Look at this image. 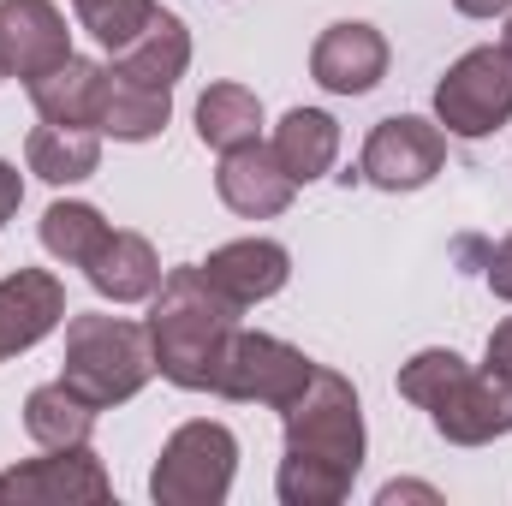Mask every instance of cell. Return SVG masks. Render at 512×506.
Instances as JSON below:
<instances>
[{"label":"cell","instance_id":"cell-1","mask_svg":"<svg viewBox=\"0 0 512 506\" xmlns=\"http://www.w3.org/2000/svg\"><path fill=\"white\" fill-rule=\"evenodd\" d=\"M286 453L274 471V495L286 506H340L364 471V405L340 370H322L280 411Z\"/></svg>","mask_w":512,"mask_h":506},{"label":"cell","instance_id":"cell-2","mask_svg":"<svg viewBox=\"0 0 512 506\" xmlns=\"http://www.w3.org/2000/svg\"><path fill=\"white\" fill-rule=\"evenodd\" d=\"M149 352L161 381L185 393H215L227 346L239 334V310L203 280V268H167L149 298Z\"/></svg>","mask_w":512,"mask_h":506},{"label":"cell","instance_id":"cell-3","mask_svg":"<svg viewBox=\"0 0 512 506\" xmlns=\"http://www.w3.org/2000/svg\"><path fill=\"white\" fill-rule=\"evenodd\" d=\"M155 376V352H149V328L126 322V316H102L84 310L66 322V358H60V381L90 399L96 411H114L137 399Z\"/></svg>","mask_w":512,"mask_h":506},{"label":"cell","instance_id":"cell-4","mask_svg":"<svg viewBox=\"0 0 512 506\" xmlns=\"http://www.w3.org/2000/svg\"><path fill=\"white\" fill-rule=\"evenodd\" d=\"M239 441L215 417H191L161 441V459L149 471V495L161 506H221L233 495Z\"/></svg>","mask_w":512,"mask_h":506},{"label":"cell","instance_id":"cell-5","mask_svg":"<svg viewBox=\"0 0 512 506\" xmlns=\"http://www.w3.org/2000/svg\"><path fill=\"white\" fill-rule=\"evenodd\" d=\"M512 120V54L495 48H471L447 66V78L435 84V126L453 137H489Z\"/></svg>","mask_w":512,"mask_h":506},{"label":"cell","instance_id":"cell-6","mask_svg":"<svg viewBox=\"0 0 512 506\" xmlns=\"http://www.w3.org/2000/svg\"><path fill=\"white\" fill-rule=\"evenodd\" d=\"M310 376H316V364H310L298 346H286L280 334H251V328H239L233 346H227V364H221L215 393H221V399H239V405L286 411V405L310 387Z\"/></svg>","mask_w":512,"mask_h":506},{"label":"cell","instance_id":"cell-7","mask_svg":"<svg viewBox=\"0 0 512 506\" xmlns=\"http://www.w3.org/2000/svg\"><path fill=\"white\" fill-rule=\"evenodd\" d=\"M441 167H447V131L417 114L382 120L358 155V179H370L376 191H423Z\"/></svg>","mask_w":512,"mask_h":506},{"label":"cell","instance_id":"cell-8","mask_svg":"<svg viewBox=\"0 0 512 506\" xmlns=\"http://www.w3.org/2000/svg\"><path fill=\"white\" fill-rule=\"evenodd\" d=\"M114 477L108 465L84 447H42V459L0 471V501H24V506H66V501H108Z\"/></svg>","mask_w":512,"mask_h":506},{"label":"cell","instance_id":"cell-9","mask_svg":"<svg viewBox=\"0 0 512 506\" xmlns=\"http://www.w3.org/2000/svg\"><path fill=\"white\" fill-rule=\"evenodd\" d=\"M429 417H435V429L453 441V447H483V441H495V435H512V381L495 376L489 364L483 370H459L453 387L429 405Z\"/></svg>","mask_w":512,"mask_h":506},{"label":"cell","instance_id":"cell-10","mask_svg":"<svg viewBox=\"0 0 512 506\" xmlns=\"http://www.w3.org/2000/svg\"><path fill=\"white\" fill-rule=\"evenodd\" d=\"M72 54L66 12L54 0H0V66L6 78H42Z\"/></svg>","mask_w":512,"mask_h":506},{"label":"cell","instance_id":"cell-11","mask_svg":"<svg viewBox=\"0 0 512 506\" xmlns=\"http://www.w3.org/2000/svg\"><path fill=\"white\" fill-rule=\"evenodd\" d=\"M310 78L328 96H370L387 78V36L364 18L328 24L316 36V48H310Z\"/></svg>","mask_w":512,"mask_h":506},{"label":"cell","instance_id":"cell-12","mask_svg":"<svg viewBox=\"0 0 512 506\" xmlns=\"http://www.w3.org/2000/svg\"><path fill=\"white\" fill-rule=\"evenodd\" d=\"M215 191H221V203H227L233 215H245V221H274V215L292 209L298 179H292V173L280 167V155L256 137V143H239V149L221 155Z\"/></svg>","mask_w":512,"mask_h":506},{"label":"cell","instance_id":"cell-13","mask_svg":"<svg viewBox=\"0 0 512 506\" xmlns=\"http://www.w3.org/2000/svg\"><path fill=\"white\" fill-rule=\"evenodd\" d=\"M66 322V286L48 268H12L0 280V364L42 346Z\"/></svg>","mask_w":512,"mask_h":506},{"label":"cell","instance_id":"cell-14","mask_svg":"<svg viewBox=\"0 0 512 506\" xmlns=\"http://www.w3.org/2000/svg\"><path fill=\"white\" fill-rule=\"evenodd\" d=\"M197 268L233 310H256L292 280V251L274 239H233V245L209 251V262H197Z\"/></svg>","mask_w":512,"mask_h":506},{"label":"cell","instance_id":"cell-15","mask_svg":"<svg viewBox=\"0 0 512 506\" xmlns=\"http://www.w3.org/2000/svg\"><path fill=\"white\" fill-rule=\"evenodd\" d=\"M30 108L48 120V126H102V102H108V66L102 60H84V54H66L54 72L30 78Z\"/></svg>","mask_w":512,"mask_h":506},{"label":"cell","instance_id":"cell-16","mask_svg":"<svg viewBox=\"0 0 512 506\" xmlns=\"http://www.w3.org/2000/svg\"><path fill=\"white\" fill-rule=\"evenodd\" d=\"M191 66V30L179 12L155 6V18L131 36L126 48H114V78H131V84H149V90H173Z\"/></svg>","mask_w":512,"mask_h":506},{"label":"cell","instance_id":"cell-17","mask_svg":"<svg viewBox=\"0 0 512 506\" xmlns=\"http://www.w3.org/2000/svg\"><path fill=\"white\" fill-rule=\"evenodd\" d=\"M84 274H90V286L102 292V298H114V304H149L155 298V286H161V256L155 245L143 239V233H108V245L84 262Z\"/></svg>","mask_w":512,"mask_h":506},{"label":"cell","instance_id":"cell-18","mask_svg":"<svg viewBox=\"0 0 512 506\" xmlns=\"http://www.w3.org/2000/svg\"><path fill=\"white\" fill-rule=\"evenodd\" d=\"M24 161L36 179L48 185H84L96 167H102V131L90 126H42L24 137Z\"/></svg>","mask_w":512,"mask_h":506},{"label":"cell","instance_id":"cell-19","mask_svg":"<svg viewBox=\"0 0 512 506\" xmlns=\"http://www.w3.org/2000/svg\"><path fill=\"white\" fill-rule=\"evenodd\" d=\"M268 149L280 155V167H286L298 185H310V179H322V173L334 167V155H340V120L322 114V108H292V114L274 126V143H268Z\"/></svg>","mask_w":512,"mask_h":506},{"label":"cell","instance_id":"cell-20","mask_svg":"<svg viewBox=\"0 0 512 506\" xmlns=\"http://www.w3.org/2000/svg\"><path fill=\"white\" fill-rule=\"evenodd\" d=\"M24 429H30L36 447H84L90 429H96V405L78 399L66 381H42L24 399Z\"/></svg>","mask_w":512,"mask_h":506},{"label":"cell","instance_id":"cell-21","mask_svg":"<svg viewBox=\"0 0 512 506\" xmlns=\"http://www.w3.org/2000/svg\"><path fill=\"white\" fill-rule=\"evenodd\" d=\"M173 120V90H149V84H131V78H114L108 72V102H102V137L114 143H149L161 137Z\"/></svg>","mask_w":512,"mask_h":506},{"label":"cell","instance_id":"cell-22","mask_svg":"<svg viewBox=\"0 0 512 506\" xmlns=\"http://www.w3.org/2000/svg\"><path fill=\"white\" fill-rule=\"evenodd\" d=\"M197 137L215 155H227L239 143H256L262 137V102H256V90H245V84H209L197 96Z\"/></svg>","mask_w":512,"mask_h":506},{"label":"cell","instance_id":"cell-23","mask_svg":"<svg viewBox=\"0 0 512 506\" xmlns=\"http://www.w3.org/2000/svg\"><path fill=\"white\" fill-rule=\"evenodd\" d=\"M108 215L96 209V203H48L42 209V251L54 256V262H72V268H84L90 256L108 245Z\"/></svg>","mask_w":512,"mask_h":506},{"label":"cell","instance_id":"cell-24","mask_svg":"<svg viewBox=\"0 0 512 506\" xmlns=\"http://www.w3.org/2000/svg\"><path fill=\"white\" fill-rule=\"evenodd\" d=\"M72 12H78V24L114 54V48H126L131 36L155 18V0H72Z\"/></svg>","mask_w":512,"mask_h":506},{"label":"cell","instance_id":"cell-25","mask_svg":"<svg viewBox=\"0 0 512 506\" xmlns=\"http://www.w3.org/2000/svg\"><path fill=\"white\" fill-rule=\"evenodd\" d=\"M459 370H465V358H459L453 346H423L417 358H405V364H399V393H405L411 405H423V411H429V405L453 387Z\"/></svg>","mask_w":512,"mask_h":506},{"label":"cell","instance_id":"cell-26","mask_svg":"<svg viewBox=\"0 0 512 506\" xmlns=\"http://www.w3.org/2000/svg\"><path fill=\"white\" fill-rule=\"evenodd\" d=\"M483 274H489V292L512 304V233L495 245V251H489V268H483Z\"/></svg>","mask_w":512,"mask_h":506},{"label":"cell","instance_id":"cell-27","mask_svg":"<svg viewBox=\"0 0 512 506\" xmlns=\"http://www.w3.org/2000/svg\"><path fill=\"white\" fill-rule=\"evenodd\" d=\"M483 364H489L495 376H507V381H512V316L501 322V328H495V334H489V352H483Z\"/></svg>","mask_w":512,"mask_h":506},{"label":"cell","instance_id":"cell-28","mask_svg":"<svg viewBox=\"0 0 512 506\" xmlns=\"http://www.w3.org/2000/svg\"><path fill=\"white\" fill-rule=\"evenodd\" d=\"M18 203H24V179H18V167H12V161H0V227L18 215Z\"/></svg>","mask_w":512,"mask_h":506},{"label":"cell","instance_id":"cell-29","mask_svg":"<svg viewBox=\"0 0 512 506\" xmlns=\"http://www.w3.org/2000/svg\"><path fill=\"white\" fill-rule=\"evenodd\" d=\"M376 501L393 506V501H441V495H435V489H423V483H387Z\"/></svg>","mask_w":512,"mask_h":506},{"label":"cell","instance_id":"cell-30","mask_svg":"<svg viewBox=\"0 0 512 506\" xmlns=\"http://www.w3.org/2000/svg\"><path fill=\"white\" fill-rule=\"evenodd\" d=\"M465 18H495V12H512V0H453Z\"/></svg>","mask_w":512,"mask_h":506},{"label":"cell","instance_id":"cell-31","mask_svg":"<svg viewBox=\"0 0 512 506\" xmlns=\"http://www.w3.org/2000/svg\"><path fill=\"white\" fill-rule=\"evenodd\" d=\"M501 48L512 54V12H507V30H501Z\"/></svg>","mask_w":512,"mask_h":506},{"label":"cell","instance_id":"cell-32","mask_svg":"<svg viewBox=\"0 0 512 506\" xmlns=\"http://www.w3.org/2000/svg\"><path fill=\"white\" fill-rule=\"evenodd\" d=\"M0 78H6V66H0Z\"/></svg>","mask_w":512,"mask_h":506}]
</instances>
